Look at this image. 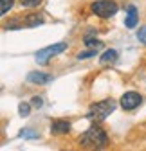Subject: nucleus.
<instances>
[{
	"instance_id": "nucleus-1",
	"label": "nucleus",
	"mask_w": 146,
	"mask_h": 151,
	"mask_svg": "<svg viewBox=\"0 0 146 151\" xmlns=\"http://www.w3.org/2000/svg\"><path fill=\"white\" fill-rule=\"evenodd\" d=\"M80 144L88 147V149H94V151H99V149H105L106 144H108V137L105 133V129L99 128V126H90L85 133L80 135Z\"/></svg>"
},
{
	"instance_id": "nucleus-2",
	"label": "nucleus",
	"mask_w": 146,
	"mask_h": 151,
	"mask_svg": "<svg viewBox=\"0 0 146 151\" xmlns=\"http://www.w3.org/2000/svg\"><path fill=\"white\" fill-rule=\"evenodd\" d=\"M116 110V103L112 99H105V101H99V103H94L88 110V117L90 119H98V121H103L106 119L110 113Z\"/></svg>"
},
{
	"instance_id": "nucleus-3",
	"label": "nucleus",
	"mask_w": 146,
	"mask_h": 151,
	"mask_svg": "<svg viewBox=\"0 0 146 151\" xmlns=\"http://www.w3.org/2000/svg\"><path fill=\"white\" fill-rule=\"evenodd\" d=\"M119 6L114 2V0H96V2L90 6V11L94 14H98L99 18H110L117 13Z\"/></svg>"
},
{
	"instance_id": "nucleus-4",
	"label": "nucleus",
	"mask_w": 146,
	"mask_h": 151,
	"mask_svg": "<svg viewBox=\"0 0 146 151\" xmlns=\"http://www.w3.org/2000/svg\"><path fill=\"white\" fill-rule=\"evenodd\" d=\"M65 49H67V43H63V42L52 43V45H49V47H45V49H42V50L36 52V61H38L40 65H45L51 58H54L56 54H61Z\"/></svg>"
},
{
	"instance_id": "nucleus-5",
	"label": "nucleus",
	"mask_w": 146,
	"mask_h": 151,
	"mask_svg": "<svg viewBox=\"0 0 146 151\" xmlns=\"http://www.w3.org/2000/svg\"><path fill=\"white\" fill-rule=\"evenodd\" d=\"M141 103H142V97H141V93H137V92H126V93H123V97H121L123 110H135Z\"/></svg>"
},
{
	"instance_id": "nucleus-6",
	"label": "nucleus",
	"mask_w": 146,
	"mask_h": 151,
	"mask_svg": "<svg viewBox=\"0 0 146 151\" xmlns=\"http://www.w3.org/2000/svg\"><path fill=\"white\" fill-rule=\"evenodd\" d=\"M139 22V14H137V7L135 6H128L126 7V20H124V25L128 29H134Z\"/></svg>"
},
{
	"instance_id": "nucleus-7",
	"label": "nucleus",
	"mask_w": 146,
	"mask_h": 151,
	"mask_svg": "<svg viewBox=\"0 0 146 151\" xmlns=\"http://www.w3.org/2000/svg\"><path fill=\"white\" fill-rule=\"evenodd\" d=\"M70 131V122L67 121H54L51 124V133L52 135H65Z\"/></svg>"
},
{
	"instance_id": "nucleus-8",
	"label": "nucleus",
	"mask_w": 146,
	"mask_h": 151,
	"mask_svg": "<svg viewBox=\"0 0 146 151\" xmlns=\"http://www.w3.org/2000/svg\"><path fill=\"white\" fill-rule=\"evenodd\" d=\"M27 79L31 83H36V85H45V83H51L52 81V76L49 74H42V72H31L27 76Z\"/></svg>"
},
{
	"instance_id": "nucleus-9",
	"label": "nucleus",
	"mask_w": 146,
	"mask_h": 151,
	"mask_svg": "<svg viewBox=\"0 0 146 151\" xmlns=\"http://www.w3.org/2000/svg\"><path fill=\"white\" fill-rule=\"evenodd\" d=\"M117 58H119L117 50H114V49H108V50H105V52H103V56H101V65L116 63V61H117Z\"/></svg>"
},
{
	"instance_id": "nucleus-10",
	"label": "nucleus",
	"mask_w": 146,
	"mask_h": 151,
	"mask_svg": "<svg viewBox=\"0 0 146 151\" xmlns=\"http://www.w3.org/2000/svg\"><path fill=\"white\" fill-rule=\"evenodd\" d=\"M24 24H25L27 27H36V25H42V24H43V18L38 16V14H29V16L25 18Z\"/></svg>"
},
{
	"instance_id": "nucleus-11",
	"label": "nucleus",
	"mask_w": 146,
	"mask_h": 151,
	"mask_svg": "<svg viewBox=\"0 0 146 151\" xmlns=\"http://www.w3.org/2000/svg\"><path fill=\"white\" fill-rule=\"evenodd\" d=\"M20 137H22V139H38L40 135L36 133V131H33L31 128H24V129L20 131Z\"/></svg>"
},
{
	"instance_id": "nucleus-12",
	"label": "nucleus",
	"mask_w": 146,
	"mask_h": 151,
	"mask_svg": "<svg viewBox=\"0 0 146 151\" xmlns=\"http://www.w3.org/2000/svg\"><path fill=\"white\" fill-rule=\"evenodd\" d=\"M14 4V0H0V14H6Z\"/></svg>"
},
{
	"instance_id": "nucleus-13",
	"label": "nucleus",
	"mask_w": 146,
	"mask_h": 151,
	"mask_svg": "<svg viewBox=\"0 0 146 151\" xmlns=\"http://www.w3.org/2000/svg\"><path fill=\"white\" fill-rule=\"evenodd\" d=\"M18 111H20V115H22V117H27V115H29V111H31V104H27V103H20V106H18Z\"/></svg>"
},
{
	"instance_id": "nucleus-14",
	"label": "nucleus",
	"mask_w": 146,
	"mask_h": 151,
	"mask_svg": "<svg viewBox=\"0 0 146 151\" xmlns=\"http://www.w3.org/2000/svg\"><path fill=\"white\" fill-rule=\"evenodd\" d=\"M20 4L24 7H38L42 4V0H20Z\"/></svg>"
},
{
	"instance_id": "nucleus-15",
	"label": "nucleus",
	"mask_w": 146,
	"mask_h": 151,
	"mask_svg": "<svg viewBox=\"0 0 146 151\" xmlns=\"http://www.w3.org/2000/svg\"><path fill=\"white\" fill-rule=\"evenodd\" d=\"M85 45L87 47H92V49H99L103 43L99 40H92V38H85Z\"/></svg>"
},
{
	"instance_id": "nucleus-16",
	"label": "nucleus",
	"mask_w": 146,
	"mask_h": 151,
	"mask_svg": "<svg viewBox=\"0 0 146 151\" xmlns=\"http://www.w3.org/2000/svg\"><path fill=\"white\" fill-rule=\"evenodd\" d=\"M96 56V49H90L87 52H80L78 54V60H88V58H94Z\"/></svg>"
},
{
	"instance_id": "nucleus-17",
	"label": "nucleus",
	"mask_w": 146,
	"mask_h": 151,
	"mask_svg": "<svg viewBox=\"0 0 146 151\" xmlns=\"http://www.w3.org/2000/svg\"><path fill=\"white\" fill-rule=\"evenodd\" d=\"M137 40H139L142 45H146V25H142V27L137 31Z\"/></svg>"
},
{
	"instance_id": "nucleus-18",
	"label": "nucleus",
	"mask_w": 146,
	"mask_h": 151,
	"mask_svg": "<svg viewBox=\"0 0 146 151\" xmlns=\"http://www.w3.org/2000/svg\"><path fill=\"white\" fill-rule=\"evenodd\" d=\"M42 104H43V101H42V97H38V96H34V97L31 99V106H34V108H42Z\"/></svg>"
}]
</instances>
